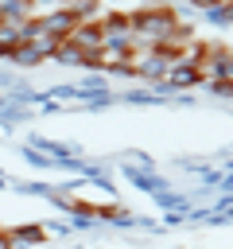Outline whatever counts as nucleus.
Instances as JSON below:
<instances>
[{"instance_id": "nucleus-7", "label": "nucleus", "mask_w": 233, "mask_h": 249, "mask_svg": "<svg viewBox=\"0 0 233 249\" xmlns=\"http://www.w3.org/2000/svg\"><path fill=\"white\" fill-rule=\"evenodd\" d=\"M124 171H128V179H132L140 191H148L151 198L167 191V179H163V175H155V171H140V167H132V163H124Z\"/></svg>"}, {"instance_id": "nucleus-3", "label": "nucleus", "mask_w": 233, "mask_h": 249, "mask_svg": "<svg viewBox=\"0 0 233 249\" xmlns=\"http://www.w3.org/2000/svg\"><path fill=\"white\" fill-rule=\"evenodd\" d=\"M202 74H206V82H229L233 86V51L214 47L210 58L202 62Z\"/></svg>"}, {"instance_id": "nucleus-11", "label": "nucleus", "mask_w": 233, "mask_h": 249, "mask_svg": "<svg viewBox=\"0 0 233 249\" xmlns=\"http://www.w3.org/2000/svg\"><path fill=\"white\" fill-rule=\"evenodd\" d=\"M54 62H62V66H85V51H82V47H74V43L66 39V43H58V47H54Z\"/></svg>"}, {"instance_id": "nucleus-8", "label": "nucleus", "mask_w": 233, "mask_h": 249, "mask_svg": "<svg viewBox=\"0 0 233 249\" xmlns=\"http://www.w3.org/2000/svg\"><path fill=\"white\" fill-rule=\"evenodd\" d=\"M101 31H105V39H116V35H132V23H128V12H105L101 19Z\"/></svg>"}, {"instance_id": "nucleus-13", "label": "nucleus", "mask_w": 233, "mask_h": 249, "mask_svg": "<svg viewBox=\"0 0 233 249\" xmlns=\"http://www.w3.org/2000/svg\"><path fill=\"white\" fill-rule=\"evenodd\" d=\"M206 19H210V23H217V27H221V23H233V0L214 4V8L206 12Z\"/></svg>"}, {"instance_id": "nucleus-6", "label": "nucleus", "mask_w": 233, "mask_h": 249, "mask_svg": "<svg viewBox=\"0 0 233 249\" xmlns=\"http://www.w3.org/2000/svg\"><path fill=\"white\" fill-rule=\"evenodd\" d=\"M136 66H140V78H148V82H167V74H171V66H175V62H171V58H163V54H155V51H148Z\"/></svg>"}, {"instance_id": "nucleus-15", "label": "nucleus", "mask_w": 233, "mask_h": 249, "mask_svg": "<svg viewBox=\"0 0 233 249\" xmlns=\"http://www.w3.org/2000/svg\"><path fill=\"white\" fill-rule=\"evenodd\" d=\"M0 249H16V241H12V230H0Z\"/></svg>"}, {"instance_id": "nucleus-1", "label": "nucleus", "mask_w": 233, "mask_h": 249, "mask_svg": "<svg viewBox=\"0 0 233 249\" xmlns=\"http://www.w3.org/2000/svg\"><path fill=\"white\" fill-rule=\"evenodd\" d=\"M128 23H132L136 43L155 47V43H167V39H171V31L179 27V16H175L171 4H151V8H136V12H128Z\"/></svg>"}, {"instance_id": "nucleus-9", "label": "nucleus", "mask_w": 233, "mask_h": 249, "mask_svg": "<svg viewBox=\"0 0 233 249\" xmlns=\"http://www.w3.org/2000/svg\"><path fill=\"white\" fill-rule=\"evenodd\" d=\"M97 218H101V222H109V226H120V230H132V226H136V218H132L124 206H116V202L97 206Z\"/></svg>"}, {"instance_id": "nucleus-5", "label": "nucleus", "mask_w": 233, "mask_h": 249, "mask_svg": "<svg viewBox=\"0 0 233 249\" xmlns=\"http://www.w3.org/2000/svg\"><path fill=\"white\" fill-rule=\"evenodd\" d=\"M70 43H74V47H82L85 54H93V51H101V47H105V31H101V23H97V19H85V23H78V31L70 35Z\"/></svg>"}, {"instance_id": "nucleus-10", "label": "nucleus", "mask_w": 233, "mask_h": 249, "mask_svg": "<svg viewBox=\"0 0 233 249\" xmlns=\"http://www.w3.org/2000/svg\"><path fill=\"white\" fill-rule=\"evenodd\" d=\"M12 241H16V249L39 245V241H47V226H16L12 230Z\"/></svg>"}, {"instance_id": "nucleus-16", "label": "nucleus", "mask_w": 233, "mask_h": 249, "mask_svg": "<svg viewBox=\"0 0 233 249\" xmlns=\"http://www.w3.org/2000/svg\"><path fill=\"white\" fill-rule=\"evenodd\" d=\"M214 4H221V0H190V8H198V12H210Z\"/></svg>"}, {"instance_id": "nucleus-12", "label": "nucleus", "mask_w": 233, "mask_h": 249, "mask_svg": "<svg viewBox=\"0 0 233 249\" xmlns=\"http://www.w3.org/2000/svg\"><path fill=\"white\" fill-rule=\"evenodd\" d=\"M19 43H23V31H19V27H12V23H0V51H4V58H8Z\"/></svg>"}, {"instance_id": "nucleus-2", "label": "nucleus", "mask_w": 233, "mask_h": 249, "mask_svg": "<svg viewBox=\"0 0 233 249\" xmlns=\"http://www.w3.org/2000/svg\"><path fill=\"white\" fill-rule=\"evenodd\" d=\"M54 39H47V35H39V39H27V43H19L12 54H8V62H16V66H35V62H47V58H54Z\"/></svg>"}, {"instance_id": "nucleus-14", "label": "nucleus", "mask_w": 233, "mask_h": 249, "mask_svg": "<svg viewBox=\"0 0 233 249\" xmlns=\"http://www.w3.org/2000/svg\"><path fill=\"white\" fill-rule=\"evenodd\" d=\"M210 89H214L217 97H233V86H229V82H210Z\"/></svg>"}, {"instance_id": "nucleus-4", "label": "nucleus", "mask_w": 233, "mask_h": 249, "mask_svg": "<svg viewBox=\"0 0 233 249\" xmlns=\"http://www.w3.org/2000/svg\"><path fill=\"white\" fill-rule=\"evenodd\" d=\"M202 66L198 62H190V58H183V62H175L171 66V74H167V82L163 86H171V89H186V86H202Z\"/></svg>"}]
</instances>
